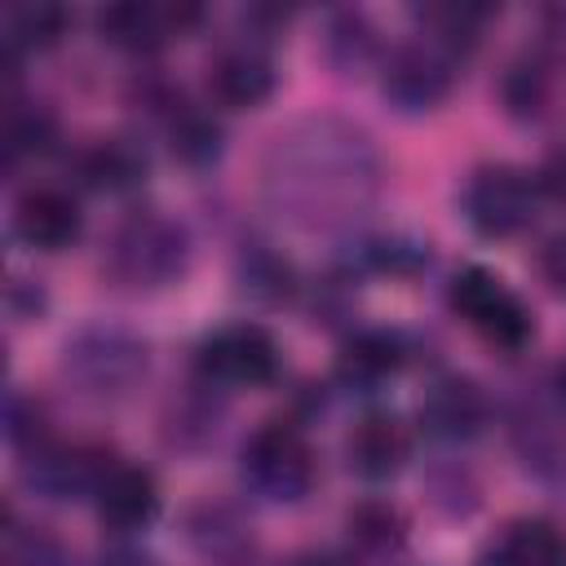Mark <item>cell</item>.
Returning a JSON list of instances; mask_svg holds the SVG:
<instances>
[{
	"label": "cell",
	"mask_w": 566,
	"mask_h": 566,
	"mask_svg": "<svg viewBox=\"0 0 566 566\" xmlns=\"http://www.w3.org/2000/svg\"><path fill=\"white\" fill-rule=\"evenodd\" d=\"M371 177L367 137L332 119L279 133L265 159V190L305 226L345 221L371 195Z\"/></svg>",
	"instance_id": "1"
},
{
	"label": "cell",
	"mask_w": 566,
	"mask_h": 566,
	"mask_svg": "<svg viewBox=\"0 0 566 566\" xmlns=\"http://www.w3.org/2000/svg\"><path fill=\"white\" fill-rule=\"evenodd\" d=\"M186 261H190L186 230L155 208L124 217L106 243V274L128 292H159L177 283L186 274Z\"/></svg>",
	"instance_id": "2"
},
{
	"label": "cell",
	"mask_w": 566,
	"mask_h": 566,
	"mask_svg": "<svg viewBox=\"0 0 566 566\" xmlns=\"http://www.w3.org/2000/svg\"><path fill=\"white\" fill-rule=\"evenodd\" d=\"M146 345L124 327H84L62 349V376L80 398L119 402L146 376Z\"/></svg>",
	"instance_id": "3"
},
{
	"label": "cell",
	"mask_w": 566,
	"mask_h": 566,
	"mask_svg": "<svg viewBox=\"0 0 566 566\" xmlns=\"http://www.w3.org/2000/svg\"><path fill=\"white\" fill-rule=\"evenodd\" d=\"M447 301L482 340H491L500 349H522L531 340V332H535V318H531L526 301L500 274H491L482 265H464L451 279Z\"/></svg>",
	"instance_id": "4"
},
{
	"label": "cell",
	"mask_w": 566,
	"mask_h": 566,
	"mask_svg": "<svg viewBox=\"0 0 566 566\" xmlns=\"http://www.w3.org/2000/svg\"><path fill=\"white\" fill-rule=\"evenodd\" d=\"M243 482L279 504H292L301 495H310L314 486V451L305 442V433L287 420H270L261 424L248 442H243Z\"/></svg>",
	"instance_id": "5"
},
{
	"label": "cell",
	"mask_w": 566,
	"mask_h": 566,
	"mask_svg": "<svg viewBox=\"0 0 566 566\" xmlns=\"http://www.w3.org/2000/svg\"><path fill=\"white\" fill-rule=\"evenodd\" d=\"M464 217L486 239L522 234L535 221V181L513 164H486L464 186Z\"/></svg>",
	"instance_id": "6"
},
{
	"label": "cell",
	"mask_w": 566,
	"mask_h": 566,
	"mask_svg": "<svg viewBox=\"0 0 566 566\" xmlns=\"http://www.w3.org/2000/svg\"><path fill=\"white\" fill-rule=\"evenodd\" d=\"M195 363L217 385H265L279 371V345L256 323H230L199 340Z\"/></svg>",
	"instance_id": "7"
},
{
	"label": "cell",
	"mask_w": 566,
	"mask_h": 566,
	"mask_svg": "<svg viewBox=\"0 0 566 566\" xmlns=\"http://www.w3.org/2000/svg\"><path fill=\"white\" fill-rule=\"evenodd\" d=\"M451 80H455V57L429 35H420L385 57L380 93L398 111H429L451 93Z\"/></svg>",
	"instance_id": "8"
},
{
	"label": "cell",
	"mask_w": 566,
	"mask_h": 566,
	"mask_svg": "<svg viewBox=\"0 0 566 566\" xmlns=\"http://www.w3.org/2000/svg\"><path fill=\"white\" fill-rule=\"evenodd\" d=\"M111 469V460L93 447H66V442H35L27 447L22 460V478L35 495L44 500H75V495H93L102 473Z\"/></svg>",
	"instance_id": "9"
},
{
	"label": "cell",
	"mask_w": 566,
	"mask_h": 566,
	"mask_svg": "<svg viewBox=\"0 0 566 566\" xmlns=\"http://www.w3.org/2000/svg\"><path fill=\"white\" fill-rule=\"evenodd\" d=\"M199 18V9L190 4H150V0H119L97 9V35L115 49L128 53H150L164 40L181 35L190 22Z\"/></svg>",
	"instance_id": "10"
},
{
	"label": "cell",
	"mask_w": 566,
	"mask_h": 566,
	"mask_svg": "<svg viewBox=\"0 0 566 566\" xmlns=\"http://www.w3.org/2000/svg\"><path fill=\"white\" fill-rule=\"evenodd\" d=\"M416 420L438 442H469L486 424V394L469 376H438L416 407Z\"/></svg>",
	"instance_id": "11"
},
{
	"label": "cell",
	"mask_w": 566,
	"mask_h": 566,
	"mask_svg": "<svg viewBox=\"0 0 566 566\" xmlns=\"http://www.w3.org/2000/svg\"><path fill=\"white\" fill-rule=\"evenodd\" d=\"M345 460L363 482H389L411 460V429L394 411H367L345 438Z\"/></svg>",
	"instance_id": "12"
},
{
	"label": "cell",
	"mask_w": 566,
	"mask_h": 566,
	"mask_svg": "<svg viewBox=\"0 0 566 566\" xmlns=\"http://www.w3.org/2000/svg\"><path fill=\"white\" fill-rule=\"evenodd\" d=\"M13 230L35 252H62L80 239L84 212L80 203L57 186H31L13 208Z\"/></svg>",
	"instance_id": "13"
},
{
	"label": "cell",
	"mask_w": 566,
	"mask_h": 566,
	"mask_svg": "<svg viewBox=\"0 0 566 566\" xmlns=\"http://www.w3.org/2000/svg\"><path fill=\"white\" fill-rule=\"evenodd\" d=\"M97 500V517L111 531H142L155 522L159 513V486L155 473L142 464H111L93 491Z\"/></svg>",
	"instance_id": "14"
},
{
	"label": "cell",
	"mask_w": 566,
	"mask_h": 566,
	"mask_svg": "<svg viewBox=\"0 0 566 566\" xmlns=\"http://www.w3.org/2000/svg\"><path fill=\"white\" fill-rule=\"evenodd\" d=\"M208 93L221 106H261L274 93V62L256 44H230L208 62Z\"/></svg>",
	"instance_id": "15"
},
{
	"label": "cell",
	"mask_w": 566,
	"mask_h": 566,
	"mask_svg": "<svg viewBox=\"0 0 566 566\" xmlns=\"http://www.w3.org/2000/svg\"><path fill=\"white\" fill-rule=\"evenodd\" d=\"M473 566H566V531L548 517H517L482 544Z\"/></svg>",
	"instance_id": "16"
},
{
	"label": "cell",
	"mask_w": 566,
	"mask_h": 566,
	"mask_svg": "<svg viewBox=\"0 0 566 566\" xmlns=\"http://www.w3.org/2000/svg\"><path fill=\"white\" fill-rule=\"evenodd\" d=\"M402 340L394 332H380V327H367V332H354L345 345H340V358H336V371L345 385H358V389H371L380 380H389L398 367H402Z\"/></svg>",
	"instance_id": "17"
},
{
	"label": "cell",
	"mask_w": 566,
	"mask_h": 566,
	"mask_svg": "<svg viewBox=\"0 0 566 566\" xmlns=\"http://www.w3.org/2000/svg\"><path fill=\"white\" fill-rule=\"evenodd\" d=\"M80 172L93 190L106 195H128L146 181V155L128 137H102L80 155Z\"/></svg>",
	"instance_id": "18"
},
{
	"label": "cell",
	"mask_w": 566,
	"mask_h": 566,
	"mask_svg": "<svg viewBox=\"0 0 566 566\" xmlns=\"http://www.w3.org/2000/svg\"><path fill=\"white\" fill-rule=\"evenodd\" d=\"M168 146H172V155H177L181 164L208 168V164L221 155V124H217L208 111L186 106V111H177L172 124H168Z\"/></svg>",
	"instance_id": "19"
},
{
	"label": "cell",
	"mask_w": 566,
	"mask_h": 566,
	"mask_svg": "<svg viewBox=\"0 0 566 566\" xmlns=\"http://www.w3.org/2000/svg\"><path fill=\"white\" fill-rule=\"evenodd\" d=\"M66 31V9L53 4V0H35V4H18L9 13V44L18 49H49L57 44Z\"/></svg>",
	"instance_id": "20"
},
{
	"label": "cell",
	"mask_w": 566,
	"mask_h": 566,
	"mask_svg": "<svg viewBox=\"0 0 566 566\" xmlns=\"http://www.w3.org/2000/svg\"><path fill=\"white\" fill-rule=\"evenodd\" d=\"M57 142V124L44 106H31V102H18L9 115H4V146L9 155H44L49 146Z\"/></svg>",
	"instance_id": "21"
},
{
	"label": "cell",
	"mask_w": 566,
	"mask_h": 566,
	"mask_svg": "<svg viewBox=\"0 0 566 566\" xmlns=\"http://www.w3.org/2000/svg\"><path fill=\"white\" fill-rule=\"evenodd\" d=\"M349 535H354L367 553H389V548H398V544L407 539V522H402L398 509H389V504H380V500H367V504H358V509L349 513Z\"/></svg>",
	"instance_id": "22"
},
{
	"label": "cell",
	"mask_w": 566,
	"mask_h": 566,
	"mask_svg": "<svg viewBox=\"0 0 566 566\" xmlns=\"http://www.w3.org/2000/svg\"><path fill=\"white\" fill-rule=\"evenodd\" d=\"M327 53H332V62L336 66H363L371 53H376V40H371V27H367V18L363 13H340L336 22H332V31H327Z\"/></svg>",
	"instance_id": "23"
},
{
	"label": "cell",
	"mask_w": 566,
	"mask_h": 566,
	"mask_svg": "<svg viewBox=\"0 0 566 566\" xmlns=\"http://www.w3.org/2000/svg\"><path fill=\"white\" fill-rule=\"evenodd\" d=\"M239 279H243V292H252V296H261V301H283V296L292 292V270H287V261H279L274 252H252V256H243Z\"/></svg>",
	"instance_id": "24"
},
{
	"label": "cell",
	"mask_w": 566,
	"mask_h": 566,
	"mask_svg": "<svg viewBox=\"0 0 566 566\" xmlns=\"http://www.w3.org/2000/svg\"><path fill=\"white\" fill-rule=\"evenodd\" d=\"M504 102L513 115H535L544 102V75L535 66H513L504 80Z\"/></svg>",
	"instance_id": "25"
},
{
	"label": "cell",
	"mask_w": 566,
	"mask_h": 566,
	"mask_svg": "<svg viewBox=\"0 0 566 566\" xmlns=\"http://www.w3.org/2000/svg\"><path fill=\"white\" fill-rule=\"evenodd\" d=\"M9 438H13L18 447H35V442H44V438H40V407H35V402H27V398H9Z\"/></svg>",
	"instance_id": "26"
},
{
	"label": "cell",
	"mask_w": 566,
	"mask_h": 566,
	"mask_svg": "<svg viewBox=\"0 0 566 566\" xmlns=\"http://www.w3.org/2000/svg\"><path fill=\"white\" fill-rule=\"evenodd\" d=\"M97 566H159L146 548H133V544H115V548H106L102 557H97Z\"/></svg>",
	"instance_id": "27"
},
{
	"label": "cell",
	"mask_w": 566,
	"mask_h": 566,
	"mask_svg": "<svg viewBox=\"0 0 566 566\" xmlns=\"http://www.w3.org/2000/svg\"><path fill=\"white\" fill-rule=\"evenodd\" d=\"M544 274H548V283L557 292H566V239H553L544 248Z\"/></svg>",
	"instance_id": "28"
},
{
	"label": "cell",
	"mask_w": 566,
	"mask_h": 566,
	"mask_svg": "<svg viewBox=\"0 0 566 566\" xmlns=\"http://www.w3.org/2000/svg\"><path fill=\"white\" fill-rule=\"evenodd\" d=\"M544 186H548L557 199H566V150L544 168Z\"/></svg>",
	"instance_id": "29"
},
{
	"label": "cell",
	"mask_w": 566,
	"mask_h": 566,
	"mask_svg": "<svg viewBox=\"0 0 566 566\" xmlns=\"http://www.w3.org/2000/svg\"><path fill=\"white\" fill-rule=\"evenodd\" d=\"M292 566H354L349 557H340V553H327V548H314V553H301Z\"/></svg>",
	"instance_id": "30"
},
{
	"label": "cell",
	"mask_w": 566,
	"mask_h": 566,
	"mask_svg": "<svg viewBox=\"0 0 566 566\" xmlns=\"http://www.w3.org/2000/svg\"><path fill=\"white\" fill-rule=\"evenodd\" d=\"M553 389H557V398H562V407H566V363L557 367V376H553Z\"/></svg>",
	"instance_id": "31"
}]
</instances>
